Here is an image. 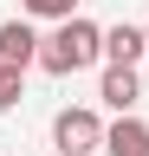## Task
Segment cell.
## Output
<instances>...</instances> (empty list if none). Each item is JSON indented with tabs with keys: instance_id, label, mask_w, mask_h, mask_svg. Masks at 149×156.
I'll use <instances>...</instances> for the list:
<instances>
[{
	"instance_id": "1",
	"label": "cell",
	"mask_w": 149,
	"mask_h": 156,
	"mask_svg": "<svg viewBox=\"0 0 149 156\" xmlns=\"http://www.w3.org/2000/svg\"><path fill=\"white\" fill-rule=\"evenodd\" d=\"M97 58H104V26H91L84 13H65L59 26L39 39V65H46L52 78H71V72L97 65Z\"/></svg>"
},
{
	"instance_id": "2",
	"label": "cell",
	"mask_w": 149,
	"mask_h": 156,
	"mask_svg": "<svg viewBox=\"0 0 149 156\" xmlns=\"http://www.w3.org/2000/svg\"><path fill=\"white\" fill-rule=\"evenodd\" d=\"M52 143H59V150H78V156L104 150V117L91 104H65L59 117H52Z\"/></svg>"
},
{
	"instance_id": "3",
	"label": "cell",
	"mask_w": 149,
	"mask_h": 156,
	"mask_svg": "<svg viewBox=\"0 0 149 156\" xmlns=\"http://www.w3.org/2000/svg\"><path fill=\"white\" fill-rule=\"evenodd\" d=\"M97 98H104L110 111H136V104H143V78H136V65H117V58H104Z\"/></svg>"
},
{
	"instance_id": "4",
	"label": "cell",
	"mask_w": 149,
	"mask_h": 156,
	"mask_svg": "<svg viewBox=\"0 0 149 156\" xmlns=\"http://www.w3.org/2000/svg\"><path fill=\"white\" fill-rule=\"evenodd\" d=\"M104 156H149V124L136 111H117V124H104Z\"/></svg>"
},
{
	"instance_id": "5",
	"label": "cell",
	"mask_w": 149,
	"mask_h": 156,
	"mask_svg": "<svg viewBox=\"0 0 149 156\" xmlns=\"http://www.w3.org/2000/svg\"><path fill=\"white\" fill-rule=\"evenodd\" d=\"M0 58H13V65H39V33H32V20H7L0 26Z\"/></svg>"
},
{
	"instance_id": "6",
	"label": "cell",
	"mask_w": 149,
	"mask_h": 156,
	"mask_svg": "<svg viewBox=\"0 0 149 156\" xmlns=\"http://www.w3.org/2000/svg\"><path fill=\"white\" fill-rule=\"evenodd\" d=\"M143 52H149L143 26H104V58H117V65H136Z\"/></svg>"
},
{
	"instance_id": "7",
	"label": "cell",
	"mask_w": 149,
	"mask_h": 156,
	"mask_svg": "<svg viewBox=\"0 0 149 156\" xmlns=\"http://www.w3.org/2000/svg\"><path fill=\"white\" fill-rule=\"evenodd\" d=\"M20 85H26V72L13 65V58H0V111H13V104H20V98H26Z\"/></svg>"
},
{
	"instance_id": "8",
	"label": "cell",
	"mask_w": 149,
	"mask_h": 156,
	"mask_svg": "<svg viewBox=\"0 0 149 156\" xmlns=\"http://www.w3.org/2000/svg\"><path fill=\"white\" fill-rule=\"evenodd\" d=\"M20 13H32V20H65V13H78V0H20Z\"/></svg>"
},
{
	"instance_id": "9",
	"label": "cell",
	"mask_w": 149,
	"mask_h": 156,
	"mask_svg": "<svg viewBox=\"0 0 149 156\" xmlns=\"http://www.w3.org/2000/svg\"><path fill=\"white\" fill-rule=\"evenodd\" d=\"M46 156H78V150H59V143H52V150H46Z\"/></svg>"
},
{
	"instance_id": "10",
	"label": "cell",
	"mask_w": 149,
	"mask_h": 156,
	"mask_svg": "<svg viewBox=\"0 0 149 156\" xmlns=\"http://www.w3.org/2000/svg\"><path fill=\"white\" fill-rule=\"evenodd\" d=\"M143 39H149V26H143Z\"/></svg>"
}]
</instances>
